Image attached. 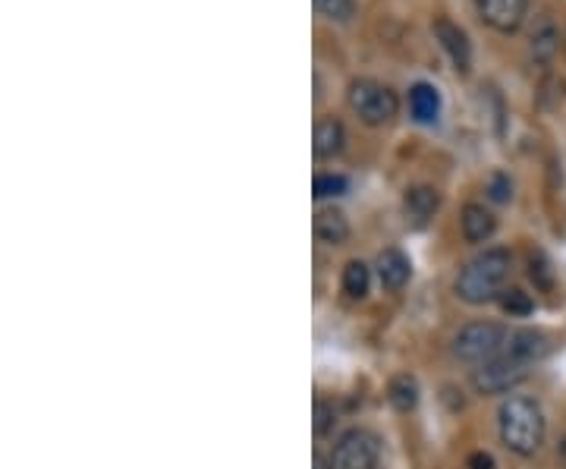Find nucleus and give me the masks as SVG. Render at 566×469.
Wrapping results in <instances>:
<instances>
[{
  "label": "nucleus",
  "mask_w": 566,
  "mask_h": 469,
  "mask_svg": "<svg viewBox=\"0 0 566 469\" xmlns=\"http://www.w3.org/2000/svg\"><path fill=\"white\" fill-rule=\"evenodd\" d=\"M510 268H513V255L510 249H485L478 252L475 259H469L460 274H456V296H460L463 303L469 306H485V303H494L500 293L507 287V277H510Z\"/></svg>",
  "instance_id": "nucleus-1"
},
{
  "label": "nucleus",
  "mask_w": 566,
  "mask_h": 469,
  "mask_svg": "<svg viewBox=\"0 0 566 469\" xmlns=\"http://www.w3.org/2000/svg\"><path fill=\"white\" fill-rule=\"evenodd\" d=\"M497 429L500 441H504L513 454L519 457H535L544 444V432H548V422L538 407V400L532 397H507L504 407L497 413Z\"/></svg>",
  "instance_id": "nucleus-2"
},
{
  "label": "nucleus",
  "mask_w": 566,
  "mask_h": 469,
  "mask_svg": "<svg viewBox=\"0 0 566 469\" xmlns=\"http://www.w3.org/2000/svg\"><path fill=\"white\" fill-rule=\"evenodd\" d=\"M353 114L368 126H384L400 114V98L390 85L378 79H353L350 92H346Z\"/></svg>",
  "instance_id": "nucleus-3"
},
{
  "label": "nucleus",
  "mask_w": 566,
  "mask_h": 469,
  "mask_svg": "<svg viewBox=\"0 0 566 469\" xmlns=\"http://www.w3.org/2000/svg\"><path fill=\"white\" fill-rule=\"evenodd\" d=\"M507 337L510 331L497 322H472L466 325L460 334L453 337V353L460 356L463 362H475V366H482V362H491L504 353L507 347Z\"/></svg>",
  "instance_id": "nucleus-4"
},
{
  "label": "nucleus",
  "mask_w": 566,
  "mask_h": 469,
  "mask_svg": "<svg viewBox=\"0 0 566 469\" xmlns=\"http://www.w3.org/2000/svg\"><path fill=\"white\" fill-rule=\"evenodd\" d=\"M529 378V366L526 362H519L513 356H504L500 353L497 359L491 362H482L475 372H472V385L478 394H507L513 391L519 381Z\"/></svg>",
  "instance_id": "nucleus-5"
},
{
  "label": "nucleus",
  "mask_w": 566,
  "mask_h": 469,
  "mask_svg": "<svg viewBox=\"0 0 566 469\" xmlns=\"http://www.w3.org/2000/svg\"><path fill=\"white\" fill-rule=\"evenodd\" d=\"M331 469H375L378 466V438L365 429L343 432L331 451Z\"/></svg>",
  "instance_id": "nucleus-6"
},
{
  "label": "nucleus",
  "mask_w": 566,
  "mask_h": 469,
  "mask_svg": "<svg viewBox=\"0 0 566 469\" xmlns=\"http://www.w3.org/2000/svg\"><path fill=\"white\" fill-rule=\"evenodd\" d=\"M475 10H478V19H482L485 26H491L494 32L510 35L526 23L529 0H475Z\"/></svg>",
  "instance_id": "nucleus-7"
},
{
  "label": "nucleus",
  "mask_w": 566,
  "mask_h": 469,
  "mask_svg": "<svg viewBox=\"0 0 566 469\" xmlns=\"http://www.w3.org/2000/svg\"><path fill=\"white\" fill-rule=\"evenodd\" d=\"M434 38L441 41V48L447 51L450 63L456 67V73H469L472 67V45H469V35L453 23V19L441 16V19H434Z\"/></svg>",
  "instance_id": "nucleus-8"
},
{
  "label": "nucleus",
  "mask_w": 566,
  "mask_h": 469,
  "mask_svg": "<svg viewBox=\"0 0 566 469\" xmlns=\"http://www.w3.org/2000/svg\"><path fill=\"white\" fill-rule=\"evenodd\" d=\"M441 208V193L434 186H412L403 196V218L409 227H425Z\"/></svg>",
  "instance_id": "nucleus-9"
},
{
  "label": "nucleus",
  "mask_w": 566,
  "mask_h": 469,
  "mask_svg": "<svg viewBox=\"0 0 566 469\" xmlns=\"http://www.w3.org/2000/svg\"><path fill=\"white\" fill-rule=\"evenodd\" d=\"M375 268H378V281H381V287L390 290V293L403 290V287L409 284V277H412V262L406 259V252H403V249H394V246L384 249V252L378 255Z\"/></svg>",
  "instance_id": "nucleus-10"
},
{
  "label": "nucleus",
  "mask_w": 566,
  "mask_h": 469,
  "mask_svg": "<svg viewBox=\"0 0 566 469\" xmlns=\"http://www.w3.org/2000/svg\"><path fill=\"white\" fill-rule=\"evenodd\" d=\"M551 350L548 344V334L541 331H532V328H522V331H510L507 337V347H504V356H513L519 362H526V366H532V362L544 359Z\"/></svg>",
  "instance_id": "nucleus-11"
},
{
  "label": "nucleus",
  "mask_w": 566,
  "mask_h": 469,
  "mask_svg": "<svg viewBox=\"0 0 566 469\" xmlns=\"http://www.w3.org/2000/svg\"><path fill=\"white\" fill-rule=\"evenodd\" d=\"M343 145H346V130H343V123L337 117H324L318 120L315 126V136H312V152L318 161H331L343 152Z\"/></svg>",
  "instance_id": "nucleus-12"
},
{
  "label": "nucleus",
  "mask_w": 566,
  "mask_h": 469,
  "mask_svg": "<svg viewBox=\"0 0 566 469\" xmlns=\"http://www.w3.org/2000/svg\"><path fill=\"white\" fill-rule=\"evenodd\" d=\"M460 227H463V237L466 243H485L494 237V230H497V218L491 215V211L485 205H478V202H469L463 208V215H460Z\"/></svg>",
  "instance_id": "nucleus-13"
},
{
  "label": "nucleus",
  "mask_w": 566,
  "mask_h": 469,
  "mask_svg": "<svg viewBox=\"0 0 566 469\" xmlns=\"http://www.w3.org/2000/svg\"><path fill=\"white\" fill-rule=\"evenodd\" d=\"M315 237L324 246H340L350 240V221L340 208H318L315 215Z\"/></svg>",
  "instance_id": "nucleus-14"
},
{
  "label": "nucleus",
  "mask_w": 566,
  "mask_h": 469,
  "mask_svg": "<svg viewBox=\"0 0 566 469\" xmlns=\"http://www.w3.org/2000/svg\"><path fill=\"white\" fill-rule=\"evenodd\" d=\"M409 111L419 123H434L441 117V95L431 82H416L409 89Z\"/></svg>",
  "instance_id": "nucleus-15"
},
{
  "label": "nucleus",
  "mask_w": 566,
  "mask_h": 469,
  "mask_svg": "<svg viewBox=\"0 0 566 469\" xmlns=\"http://www.w3.org/2000/svg\"><path fill=\"white\" fill-rule=\"evenodd\" d=\"M387 400H390V407H394L397 413L416 410V403H419V381L412 378V375H397V378H390V385H387Z\"/></svg>",
  "instance_id": "nucleus-16"
},
{
  "label": "nucleus",
  "mask_w": 566,
  "mask_h": 469,
  "mask_svg": "<svg viewBox=\"0 0 566 469\" xmlns=\"http://www.w3.org/2000/svg\"><path fill=\"white\" fill-rule=\"evenodd\" d=\"M368 287H372V271H368V265L359 262V259L346 262V268H343V293L350 296V300H362V296L368 293Z\"/></svg>",
  "instance_id": "nucleus-17"
},
{
  "label": "nucleus",
  "mask_w": 566,
  "mask_h": 469,
  "mask_svg": "<svg viewBox=\"0 0 566 469\" xmlns=\"http://www.w3.org/2000/svg\"><path fill=\"white\" fill-rule=\"evenodd\" d=\"M346 189H350V180L343 174H318L315 183H312V196L315 199H337L343 196Z\"/></svg>",
  "instance_id": "nucleus-18"
},
{
  "label": "nucleus",
  "mask_w": 566,
  "mask_h": 469,
  "mask_svg": "<svg viewBox=\"0 0 566 469\" xmlns=\"http://www.w3.org/2000/svg\"><path fill=\"white\" fill-rule=\"evenodd\" d=\"M497 303L507 315H529L535 309V303L529 300V293H522L519 287H507L504 293L497 296Z\"/></svg>",
  "instance_id": "nucleus-19"
},
{
  "label": "nucleus",
  "mask_w": 566,
  "mask_h": 469,
  "mask_svg": "<svg viewBox=\"0 0 566 469\" xmlns=\"http://www.w3.org/2000/svg\"><path fill=\"white\" fill-rule=\"evenodd\" d=\"M315 7L324 19H334V23H346L353 16V0H315Z\"/></svg>",
  "instance_id": "nucleus-20"
},
{
  "label": "nucleus",
  "mask_w": 566,
  "mask_h": 469,
  "mask_svg": "<svg viewBox=\"0 0 566 469\" xmlns=\"http://www.w3.org/2000/svg\"><path fill=\"white\" fill-rule=\"evenodd\" d=\"M334 422H337L334 407H331V403L318 400V403H315V435L324 438V435H328V432L334 429Z\"/></svg>",
  "instance_id": "nucleus-21"
},
{
  "label": "nucleus",
  "mask_w": 566,
  "mask_h": 469,
  "mask_svg": "<svg viewBox=\"0 0 566 469\" xmlns=\"http://www.w3.org/2000/svg\"><path fill=\"white\" fill-rule=\"evenodd\" d=\"M488 196H491L494 202H510V196H513L510 177H507V174H494V177L488 180Z\"/></svg>",
  "instance_id": "nucleus-22"
},
{
  "label": "nucleus",
  "mask_w": 566,
  "mask_h": 469,
  "mask_svg": "<svg viewBox=\"0 0 566 469\" xmlns=\"http://www.w3.org/2000/svg\"><path fill=\"white\" fill-rule=\"evenodd\" d=\"M532 281H538L541 287H551V281H554V274H551V265H548V259H544V255L538 252V255H532Z\"/></svg>",
  "instance_id": "nucleus-23"
},
{
  "label": "nucleus",
  "mask_w": 566,
  "mask_h": 469,
  "mask_svg": "<svg viewBox=\"0 0 566 469\" xmlns=\"http://www.w3.org/2000/svg\"><path fill=\"white\" fill-rule=\"evenodd\" d=\"M466 466H469V469H494V457L485 454V451H475Z\"/></svg>",
  "instance_id": "nucleus-24"
},
{
  "label": "nucleus",
  "mask_w": 566,
  "mask_h": 469,
  "mask_svg": "<svg viewBox=\"0 0 566 469\" xmlns=\"http://www.w3.org/2000/svg\"><path fill=\"white\" fill-rule=\"evenodd\" d=\"M560 460H563V466H566V438L560 441Z\"/></svg>",
  "instance_id": "nucleus-25"
}]
</instances>
